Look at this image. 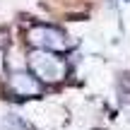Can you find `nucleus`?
I'll return each instance as SVG.
<instances>
[{
    "instance_id": "f257e3e1",
    "label": "nucleus",
    "mask_w": 130,
    "mask_h": 130,
    "mask_svg": "<svg viewBox=\"0 0 130 130\" xmlns=\"http://www.w3.org/2000/svg\"><path fill=\"white\" fill-rule=\"evenodd\" d=\"M29 70L39 82H60L68 77V63L51 51H31L29 53Z\"/></svg>"
},
{
    "instance_id": "f03ea898",
    "label": "nucleus",
    "mask_w": 130,
    "mask_h": 130,
    "mask_svg": "<svg viewBox=\"0 0 130 130\" xmlns=\"http://www.w3.org/2000/svg\"><path fill=\"white\" fill-rule=\"evenodd\" d=\"M29 43H34L39 51H51V53L70 48L68 36H65L60 29L48 27V24H36V27L29 29Z\"/></svg>"
},
{
    "instance_id": "7ed1b4c3",
    "label": "nucleus",
    "mask_w": 130,
    "mask_h": 130,
    "mask_svg": "<svg viewBox=\"0 0 130 130\" xmlns=\"http://www.w3.org/2000/svg\"><path fill=\"white\" fill-rule=\"evenodd\" d=\"M41 82H39L36 77H34L31 72H14L12 77H10V92L14 94V96H39L41 94Z\"/></svg>"
},
{
    "instance_id": "20e7f679",
    "label": "nucleus",
    "mask_w": 130,
    "mask_h": 130,
    "mask_svg": "<svg viewBox=\"0 0 130 130\" xmlns=\"http://www.w3.org/2000/svg\"><path fill=\"white\" fill-rule=\"evenodd\" d=\"M0 68H3V53H0Z\"/></svg>"
}]
</instances>
